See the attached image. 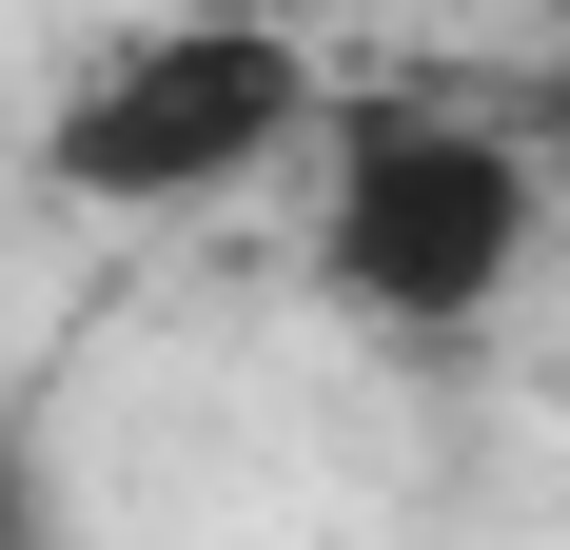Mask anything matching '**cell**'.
Returning <instances> with one entry per match:
<instances>
[{"label": "cell", "mask_w": 570, "mask_h": 550, "mask_svg": "<svg viewBox=\"0 0 570 550\" xmlns=\"http://www.w3.org/2000/svg\"><path fill=\"white\" fill-rule=\"evenodd\" d=\"M551 256V158H531L512 79L453 99V79H413V99H335L315 118V295L374 334H492Z\"/></svg>", "instance_id": "cell-1"}, {"label": "cell", "mask_w": 570, "mask_h": 550, "mask_svg": "<svg viewBox=\"0 0 570 550\" xmlns=\"http://www.w3.org/2000/svg\"><path fill=\"white\" fill-rule=\"evenodd\" d=\"M315 118H335V79L276 0H138L40 99V177L99 197V217H217L276 158H315Z\"/></svg>", "instance_id": "cell-2"}, {"label": "cell", "mask_w": 570, "mask_h": 550, "mask_svg": "<svg viewBox=\"0 0 570 550\" xmlns=\"http://www.w3.org/2000/svg\"><path fill=\"white\" fill-rule=\"evenodd\" d=\"M512 118H531V158H551V197H570V40H551V59L512 79Z\"/></svg>", "instance_id": "cell-3"}]
</instances>
